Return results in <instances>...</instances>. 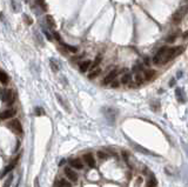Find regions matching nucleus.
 I'll list each match as a JSON object with an SVG mask.
<instances>
[{"label": "nucleus", "instance_id": "nucleus-1", "mask_svg": "<svg viewBox=\"0 0 188 187\" xmlns=\"http://www.w3.org/2000/svg\"><path fill=\"white\" fill-rule=\"evenodd\" d=\"M167 51H168V47H161L157 54L153 57V64L154 65H163V60H165V57L167 54Z\"/></svg>", "mask_w": 188, "mask_h": 187}, {"label": "nucleus", "instance_id": "nucleus-2", "mask_svg": "<svg viewBox=\"0 0 188 187\" xmlns=\"http://www.w3.org/2000/svg\"><path fill=\"white\" fill-rule=\"evenodd\" d=\"M187 12H188V5H185V6H182V7H180L174 14H173V16H172V20H173V23H175V24H179L182 19H183V16L187 14Z\"/></svg>", "mask_w": 188, "mask_h": 187}, {"label": "nucleus", "instance_id": "nucleus-3", "mask_svg": "<svg viewBox=\"0 0 188 187\" xmlns=\"http://www.w3.org/2000/svg\"><path fill=\"white\" fill-rule=\"evenodd\" d=\"M0 97H1L3 101H5V103H7V104H13L14 98H15L12 90H3L1 92H0Z\"/></svg>", "mask_w": 188, "mask_h": 187}, {"label": "nucleus", "instance_id": "nucleus-4", "mask_svg": "<svg viewBox=\"0 0 188 187\" xmlns=\"http://www.w3.org/2000/svg\"><path fill=\"white\" fill-rule=\"evenodd\" d=\"M118 73H119L118 70H112V71H111V72H109L105 78H104V80H102V84H104V85H109L113 80H115Z\"/></svg>", "mask_w": 188, "mask_h": 187}, {"label": "nucleus", "instance_id": "nucleus-5", "mask_svg": "<svg viewBox=\"0 0 188 187\" xmlns=\"http://www.w3.org/2000/svg\"><path fill=\"white\" fill-rule=\"evenodd\" d=\"M16 113V110L14 108H10V110H6L4 112L0 113V120H6V119H11L15 115Z\"/></svg>", "mask_w": 188, "mask_h": 187}, {"label": "nucleus", "instance_id": "nucleus-6", "mask_svg": "<svg viewBox=\"0 0 188 187\" xmlns=\"http://www.w3.org/2000/svg\"><path fill=\"white\" fill-rule=\"evenodd\" d=\"M8 126H10V127L12 128V131L15 132V133H23V127H21V124H20L19 120H12V121L10 123Z\"/></svg>", "mask_w": 188, "mask_h": 187}, {"label": "nucleus", "instance_id": "nucleus-7", "mask_svg": "<svg viewBox=\"0 0 188 187\" xmlns=\"http://www.w3.org/2000/svg\"><path fill=\"white\" fill-rule=\"evenodd\" d=\"M65 174L67 175V178L72 180V181H77L78 180V174L73 171L71 167H65Z\"/></svg>", "mask_w": 188, "mask_h": 187}, {"label": "nucleus", "instance_id": "nucleus-8", "mask_svg": "<svg viewBox=\"0 0 188 187\" xmlns=\"http://www.w3.org/2000/svg\"><path fill=\"white\" fill-rule=\"evenodd\" d=\"M83 160H85V162H86L90 167H95V160H94V157L91 154V153H88V154H85L83 155Z\"/></svg>", "mask_w": 188, "mask_h": 187}, {"label": "nucleus", "instance_id": "nucleus-9", "mask_svg": "<svg viewBox=\"0 0 188 187\" xmlns=\"http://www.w3.org/2000/svg\"><path fill=\"white\" fill-rule=\"evenodd\" d=\"M175 95H176L178 101H180V103H186V95H185V93H183V91L181 88L175 90Z\"/></svg>", "mask_w": 188, "mask_h": 187}, {"label": "nucleus", "instance_id": "nucleus-10", "mask_svg": "<svg viewBox=\"0 0 188 187\" xmlns=\"http://www.w3.org/2000/svg\"><path fill=\"white\" fill-rule=\"evenodd\" d=\"M91 65H92V62H91L90 60H86V61L81 62V64H80V71H81L82 73L87 72V71H88V68L91 67Z\"/></svg>", "mask_w": 188, "mask_h": 187}, {"label": "nucleus", "instance_id": "nucleus-11", "mask_svg": "<svg viewBox=\"0 0 188 187\" xmlns=\"http://www.w3.org/2000/svg\"><path fill=\"white\" fill-rule=\"evenodd\" d=\"M70 164H71V166H73L74 168H78V169H81L83 167L80 159H71L70 160Z\"/></svg>", "mask_w": 188, "mask_h": 187}, {"label": "nucleus", "instance_id": "nucleus-12", "mask_svg": "<svg viewBox=\"0 0 188 187\" xmlns=\"http://www.w3.org/2000/svg\"><path fill=\"white\" fill-rule=\"evenodd\" d=\"M46 23H47V25L49 26V28H55V23H54V19H53V16L52 15H49V14H47L46 15Z\"/></svg>", "mask_w": 188, "mask_h": 187}, {"label": "nucleus", "instance_id": "nucleus-13", "mask_svg": "<svg viewBox=\"0 0 188 187\" xmlns=\"http://www.w3.org/2000/svg\"><path fill=\"white\" fill-rule=\"evenodd\" d=\"M131 81H132V74H131V73H125V74L122 75V78H121V84L128 85Z\"/></svg>", "mask_w": 188, "mask_h": 187}, {"label": "nucleus", "instance_id": "nucleus-14", "mask_svg": "<svg viewBox=\"0 0 188 187\" xmlns=\"http://www.w3.org/2000/svg\"><path fill=\"white\" fill-rule=\"evenodd\" d=\"M100 73H101V68H100V67H96V68L92 70V72L88 74V78H90V79H94V78H96Z\"/></svg>", "mask_w": 188, "mask_h": 187}, {"label": "nucleus", "instance_id": "nucleus-15", "mask_svg": "<svg viewBox=\"0 0 188 187\" xmlns=\"http://www.w3.org/2000/svg\"><path fill=\"white\" fill-rule=\"evenodd\" d=\"M68 52H71V53H77L78 52V47H75V46H71V45H67V44H64V42H60Z\"/></svg>", "mask_w": 188, "mask_h": 187}, {"label": "nucleus", "instance_id": "nucleus-16", "mask_svg": "<svg viewBox=\"0 0 188 187\" xmlns=\"http://www.w3.org/2000/svg\"><path fill=\"white\" fill-rule=\"evenodd\" d=\"M101 59H102V57L99 54V55H96V58H95V60L93 61V64L91 65V67L90 68L91 70H94V68H96V67H99V64L101 62Z\"/></svg>", "mask_w": 188, "mask_h": 187}, {"label": "nucleus", "instance_id": "nucleus-17", "mask_svg": "<svg viewBox=\"0 0 188 187\" xmlns=\"http://www.w3.org/2000/svg\"><path fill=\"white\" fill-rule=\"evenodd\" d=\"M16 165V160H14V161H12L7 167H6V169H5V171H4V173H3V177H5L6 174H8L11 171H12V169L14 168V166Z\"/></svg>", "mask_w": 188, "mask_h": 187}, {"label": "nucleus", "instance_id": "nucleus-18", "mask_svg": "<svg viewBox=\"0 0 188 187\" xmlns=\"http://www.w3.org/2000/svg\"><path fill=\"white\" fill-rule=\"evenodd\" d=\"M154 75H155V71H153V70H148V71H146V72H145L144 78H145V79H147V80H150V79L154 78Z\"/></svg>", "mask_w": 188, "mask_h": 187}, {"label": "nucleus", "instance_id": "nucleus-19", "mask_svg": "<svg viewBox=\"0 0 188 187\" xmlns=\"http://www.w3.org/2000/svg\"><path fill=\"white\" fill-rule=\"evenodd\" d=\"M54 187H71V184L68 181H66V180H64V179H61L55 184Z\"/></svg>", "mask_w": 188, "mask_h": 187}, {"label": "nucleus", "instance_id": "nucleus-20", "mask_svg": "<svg viewBox=\"0 0 188 187\" xmlns=\"http://www.w3.org/2000/svg\"><path fill=\"white\" fill-rule=\"evenodd\" d=\"M8 75L5 73V72H0V82H1V84H4V85H6L7 82H8Z\"/></svg>", "mask_w": 188, "mask_h": 187}, {"label": "nucleus", "instance_id": "nucleus-21", "mask_svg": "<svg viewBox=\"0 0 188 187\" xmlns=\"http://www.w3.org/2000/svg\"><path fill=\"white\" fill-rule=\"evenodd\" d=\"M157 184H158V182H157V179L152 175V177L149 178V180L147 181L146 187H157Z\"/></svg>", "mask_w": 188, "mask_h": 187}, {"label": "nucleus", "instance_id": "nucleus-22", "mask_svg": "<svg viewBox=\"0 0 188 187\" xmlns=\"http://www.w3.org/2000/svg\"><path fill=\"white\" fill-rule=\"evenodd\" d=\"M135 82H136V85H141L144 82V75L141 73L136 72V74H135Z\"/></svg>", "mask_w": 188, "mask_h": 187}, {"label": "nucleus", "instance_id": "nucleus-23", "mask_svg": "<svg viewBox=\"0 0 188 187\" xmlns=\"http://www.w3.org/2000/svg\"><path fill=\"white\" fill-rule=\"evenodd\" d=\"M51 67H52L53 71H58L59 70V65L57 64V61H53V60H51Z\"/></svg>", "mask_w": 188, "mask_h": 187}, {"label": "nucleus", "instance_id": "nucleus-24", "mask_svg": "<svg viewBox=\"0 0 188 187\" xmlns=\"http://www.w3.org/2000/svg\"><path fill=\"white\" fill-rule=\"evenodd\" d=\"M98 157L101 159V160H105V159H107V154H106V153H104V152H101V151H99L98 152Z\"/></svg>", "mask_w": 188, "mask_h": 187}, {"label": "nucleus", "instance_id": "nucleus-25", "mask_svg": "<svg viewBox=\"0 0 188 187\" xmlns=\"http://www.w3.org/2000/svg\"><path fill=\"white\" fill-rule=\"evenodd\" d=\"M12 180H13V175H8V180H6V182H5V185H4V187H10L11 186V182H12Z\"/></svg>", "mask_w": 188, "mask_h": 187}, {"label": "nucleus", "instance_id": "nucleus-26", "mask_svg": "<svg viewBox=\"0 0 188 187\" xmlns=\"http://www.w3.org/2000/svg\"><path fill=\"white\" fill-rule=\"evenodd\" d=\"M53 32V37L57 39V41H59V42H62L61 41V38H60V36H59V33L57 32V31H52Z\"/></svg>", "mask_w": 188, "mask_h": 187}, {"label": "nucleus", "instance_id": "nucleus-27", "mask_svg": "<svg viewBox=\"0 0 188 187\" xmlns=\"http://www.w3.org/2000/svg\"><path fill=\"white\" fill-rule=\"evenodd\" d=\"M119 85H120V82L119 81H116V80H113L112 82H111V87H113V88H116Z\"/></svg>", "mask_w": 188, "mask_h": 187}, {"label": "nucleus", "instance_id": "nucleus-28", "mask_svg": "<svg viewBox=\"0 0 188 187\" xmlns=\"http://www.w3.org/2000/svg\"><path fill=\"white\" fill-rule=\"evenodd\" d=\"M175 38H176V36H172V37H168V38H167V41H168V42H173Z\"/></svg>", "mask_w": 188, "mask_h": 187}, {"label": "nucleus", "instance_id": "nucleus-29", "mask_svg": "<svg viewBox=\"0 0 188 187\" xmlns=\"http://www.w3.org/2000/svg\"><path fill=\"white\" fill-rule=\"evenodd\" d=\"M36 113H37V115H41V114H44V112H42V110H41L40 107H38V108L36 110Z\"/></svg>", "mask_w": 188, "mask_h": 187}, {"label": "nucleus", "instance_id": "nucleus-30", "mask_svg": "<svg viewBox=\"0 0 188 187\" xmlns=\"http://www.w3.org/2000/svg\"><path fill=\"white\" fill-rule=\"evenodd\" d=\"M44 33H45V36L47 37V39H48L49 41H52V37H51V36L48 34V32H47V31H44Z\"/></svg>", "mask_w": 188, "mask_h": 187}, {"label": "nucleus", "instance_id": "nucleus-31", "mask_svg": "<svg viewBox=\"0 0 188 187\" xmlns=\"http://www.w3.org/2000/svg\"><path fill=\"white\" fill-rule=\"evenodd\" d=\"M25 20H27V24H28V25H31V24H32V20L28 18V16H25Z\"/></svg>", "mask_w": 188, "mask_h": 187}, {"label": "nucleus", "instance_id": "nucleus-32", "mask_svg": "<svg viewBox=\"0 0 188 187\" xmlns=\"http://www.w3.org/2000/svg\"><path fill=\"white\" fill-rule=\"evenodd\" d=\"M174 84H175V80H170L169 81V86H174Z\"/></svg>", "mask_w": 188, "mask_h": 187}, {"label": "nucleus", "instance_id": "nucleus-33", "mask_svg": "<svg viewBox=\"0 0 188 187\" xmlns=\"http://www.w3.org/2000/svg\"><path fill=\"white\" fill-rule=\"evenodd\" d=\"M64 164H65V160H61V161H60V164H59V165H60V166H62V165H64Z\"/></svg>", "mask_w": 188, "mask_h": 187}, {"label": "nucleus", "instance_id": "nucleus-34", "mask_svg": "<svg viewBox=\"0 0 188 187\" xmlns=\"http://www.w3.org/2000/svg\"><path fill=\"white\" fill-rule=\"evenodd\" d=\"M186 1H188V0H186Z\"/></svg>", "mask_w": 188, "mask_h": 187}]
</instances>
